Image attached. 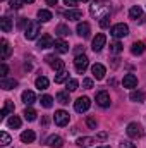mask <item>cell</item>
Returning a JSON list of instances; mask_svg holds the SVG:
<instances>
[{"label": "cell", "mask_w": 146, "mask_h": 148, "mask_svg": "<svg viewBox=\"0 0 146 148\" xmlns=\"http://www.w3.org/2000/svg\"><path fill=\"white\" fill-rule=\"evenodd\" d=\"M105 43H107V36H105L103 33H98L96 36L93 38V50H95V52H100V50L105 47Z\"/></svg>", "instance_id": "9"}, {"label": "cell", "mask_w": 146, "mask_h": 148, "mask_svg": "<svg viewBox=\"0 0 146 148\" xmlns=\"http://www.w3.org/2000/svg\"><path fill=\"white\" fill-rule=\"evenodd\" d=\"M57 2H59V0H46V3H48V5H52V7H53V5H57Z\"/></svg>", "instance_id": "46"}, {"label": "cell", "mask_w": 146, "mask_h": 148, "mask_svg": "<svg viewBox=\"0 0 146 148\" xmlns=\"http://www.w3.org/2000/svg\"><path fill=\"white\" fill-rule=\"evenodd\" d=\"M10 9H21L23 7V0H10Z\"/></svg>", "instance_id": "39"}, {"label": "cell", "mask_w": 146, "mask_h": 148, "mask_svg": "<svg viewBox=\"0 0 146 148\" xmlns=\"http://www.w3.org/2000/svg\"><path fill=\"white\" fill-rule=\"evenodd\" d=\"M9 143H10V136H9L5 131H2V133H0V145H2V147H7Z\"/></svg>", "instance_id": "36"}, {"label": "cell", "mask_w": 146, "mask_h": 148, "mask_svg": "<svg viewBox=\"0 0 146 148\" xmlns=\"http://www.w3.org/2000/svg\"><path fill=\"white\" fill-rule=\"evenodd\" d=\"M23 115H24V119H26V121H29V122H31V121H36V110H33V109H31V107H28V109H26V110H24V114H23Z\"/></svg>", "instance_id": "30"}, {"label": "cell", "mask_w": 146, "mask_h": 148, "mask_svg": "<svg viewBox=\"0 0 146 148\" xmlns=\"http://www.w3.org/2000/svg\"><path fill=\"white\" fill-rule=\"evenodd\" d=\"M64 3H65L67 7H74V5L77 3V0H64Z\"/></svg>", "instance_id": "44"}, {"label": "cell", "mask_w": 146, "mask_h": 148, "mask_svg": "<svg viewBox=\"0 0 146 148\" xmlns=\"http://www.w3.org/2000/svg\"><path fill=\"white\" fill-rule=\"evenodd\" d=\"M0 28H2V31H3V33H9V31L12 29V21H10L7 16H5V17H2V19H0Z\"/></svg>", "instance_id": "24"}, {"label": "cell", "mask_w": 146, "mask_h": 148, "mask_svg": "<svg viewBox=\"0 0 146 148\" xmlns=\"http://www.w3.org/2000/svg\"><path fill=\"white\" fill-rule=\"evenodd\" d=\"M40 103H41L45 109H52V105H53V98H52L50 95H43L41 100H40Z\"/></svg>", "instance_id": "28"}, {"label": "cell", "mask_w": 146, "mask_h": 148, "mask_svg": "<svg viewBox=\"0 0 146 148\" xmlns=\"http://www.w3.org/2000/svg\"><path fill=\"white\" fill-rule=\"evenodd\" d=\"M83 86H84L86 90H89V88H93V81L86 77V79H83Z\"/></svg>", "instance_id": "43"}, {"label": "cell", "mask_w": 146, "mask_h": 148, "mask_svg": "<svg viewBox=\"0 0 146 148\" xmlns=\"http://www.w3.org/2000/svg\"><path fill=\"white\" fill-rule=\"evenodd\" d=\"M76 31H77V35H79V36L88 38V36H89L91 28H89V24H88V23H79V24H77V28H76Z\"/></svg>", "instance_id": "17"}, {"label": "cell", "mask_w": 146, "mask_h": 148, "mask_svg": "<svg viewBox=\"0 0 146 148\" xmlns=\"http://www.w3.org/2000/svg\"><path fill=\"white\" fill-rule=\"evenodd\" d=\"M45 60L50 64V67H52V69H55V71H59V73H60V71H64V66H65V64H64V60H62V59H59V57H55V55H46V57H45Z\"/></svg>", "instance_id": "7"}, {"label": "cell", "mask_w": 146, "mask_h": 148, "mask_svg": "<svg viewBox=\"0 0 146 148\" xmlns=\"http://www.w3.org/2000/svg\"><path fill=\"white\" fill-rule=\"evenodd\" d=\"M7 126L12 127V129H19V127H21V119H19L17 115H12V117L7 121Z\"/></svg>", "instance_id": "26"}, {"label": "cell", "mask_w": 146, "mask_h": 148, "mask_svg": "<svg viewBox=\"0 0 146 148\" xmlns=\"http://www.w3.org/2000/svg\"><path fill=\"white\" fill-rule=\"evenodd\" d=\"M55 33H57L59 36H67V35L71 33V29H69L65 24H59V26L55 28Z\"/></svg>", "instance_id": "31"}, {"label": "cell", "mask_w": 146, "mask_h": 148, "mask_svg": "<svg viewBox=\"0 0 146 148\" xmlns=\"http://www.w3.org/2000/svg\"><path fill=\"white\" fill-rule=\"evenodd\" d=\"M53 38L50 36V35H43V36L38 40V43H36V47L40 48V50H43V48H50V47H53Z\"/></svg>", "instance_id": "11"}, {"label": "cell", "mask_w": 146, "mask_h": 148, "mask_svg": "<svg viewBox=\"0 0 146 148\" xmlns=\"http://www.w3.org/2000/svg\"><path fill=\"white\" fill-rule=\"evenodd\" d=\"M81 2H89V0H81Z\"/></svg>", "instance_id": "49"}, {"label": "cell", "mask_w": 146, "mask_h": 148, "mask_svg": "<svg viewBox=\"0 0 146 148\" xmlns=\"http://www.w3.org/2000/svg\"><path fill=\"white\" fill-rule=\"evenodd\" d=\"M96 103L100 105V107H110V95L108 91H105V90H102V91H98L96 93Z\"/></svg>", "instance_id": "8"}, {"label": "cell", "mask_w": 146, "mask_h": 148, "mask_svg": "<svg viewBox=\"0 0 146 148\" xmlns=\"http://www.w3.org/2000/svg\"><path fill=\"white\" fill-rule=\"evenodd\" d=\"M10 52H12V48H10L9 41L7 40H2L0 41V59L2 60H7V57L10 55Z\"/></svg>", "instance_id": "12"}, {"label": "cell", "mask_w": 146, "mask_h": 148, "mask_svg": "<svg viewBox=\"0 0 146 148\" xmlns=\"http://www.w3.org/2000/svg\"><path fill=\"white\" fill-rule=\"evenodd\" d=\"M119 148H136V143H131V141H120Z\"/></svg>", "instance_id": "40"}, {"label": "cell", "mask_w": 146, "mask_h": 148, "mask_svg": "<svg viewBox=\"0 0 146 148\" xmlns=\"http://www.w3.org/2000/svg\"><path fill=\"white\" fill-rule=\"evenodd\" d=\"M129 17H131V19H134V21L141 19V17H143V9H141L139 5L131 7V10H129Z\"/></svg>", "instance_id": "21"}, {"label": "cell", "mask_w": 146, "mask_h": 148, "mask_svg": "<svg viewBox=\"0 0 146 148\" xmlns=\"http://www.w3.org/2000/svg\"><path fill=\"white\" fill-rule=\"evenodd\" d=\"M108 26H110V16L102 17V19H100V28H103V29H105V28H108Z\"/></svg>", "instance_id": "38"}, {"label": "cell", "mask_w": 146, "mask_h": 148, "mask_svg": "<svg viewBox=\"0 0 146 148\" xmlns=\"http://www.w3.org/2000/svg\"><path fill=\"white\" fill-rule=\"evenodd\" d=\"M65 84H67V91H74V90H77L79 81H77V79H67Z\"/></svg>", "instance_id": "35"}, {"label": "cell", "mask_w": 146, "mask_h": 148, "mask_svg": "<svg viewBox=\"0 0 146 148\" xmlns=\"http://www.w3.org/2000/svg\"><path fill=\"white\" fill-rule=\"evenodd\" d=\"M81 53H84V47L77 45V48H76V55H81Z\"/></svg>", "instance_id": "45"}, {"label": "cell", "mask_w": 146, "mask_h": 148, "mask_svg": "<svg viewBox=\"0 0 146 148\" xmlns=\"http://www.w3.org/2000/svg\"><path fill=\"white\" fill-rule=\"evenodd\" d=\"M53 121H55V124H57L59 127H64V126H67V124H69L71 115H69L65 110H57V112H55V115H53Z\"/></svg>", "instance_id": "4"}, {"label": "cell", "mask_w": 146, "mask_h": 148, "mask_svg": "<svg viewBox=\"0 0 146 148\" xmlns=\"http://www.w3.org/2000/svg\"><path fill=\"white\" fill-rule=\"evenodd\" d=\"M110 35H112L113 38H124V36H127V35H129V26H127V24H124V23H119V24L112 26Z\"/></svg>", "instance_id": "2"}, {"label": "cell", "mask_w": 146, "mask_h": 148, "mask_svg": "<svg viewBox=\"0 0 146 148\" xmlns=\"http://www.w3.org/2000/svg\"><path fill=\"white\" fill-rule=\"evenodd\" d=\"M74 66H76V71H77V73L83 74L86 69H88L89 60H88V57H86L84 53H81V55H76V59H74Z\"/></svg>", "instance_id": "3"}, {"label": "cell", "mask_w": 146, "mask_h": 148, "mask_svg": "<svg viewBox=\"0 0 146 148\" xmlns=\"http://www.w3.org/2000/svg\"><path fill=\"white\" fill-rule=\"evenodd\" d=\"M7 73H9V67H7L5 64H2V66H0V76H2V79L7 77Z\"/></svg>", "instance_id": "41"}, {"label": "cell", "mask_w": 146, "mask_h": 148, "mask_svg": "<svg viewBox=\"0 0 146 148\" xmlns=\"http://www.w3.org/2000/svg\"><path fill=\"white\" fill-rule=\"evenodd\" d=\"M23 2H24V3H33L35 0H23Z\"/></svg>", "instance_id": "47"}, {"label": "cell", "mask_w": 146, "mask_h": 148, "mask_svg": "<svg viewBox=\"0 0 146 148\" xmlns=\"http://www.w3.org/2000/svg\"><path fill=\"white\" fill-rule=\"evenodd\" d=\"M69 79V73L67 71H60V73L55 76V83L57 84H60V83H64V81H67Z\"/></svg>", "instance_id": "34"}, {"label": "cell", "mask_w": 146, "mask_h": 148, "mask_svg": "<svg viewBox=\"0 0 146 148\" xmlns=\"http://www.w3.org/2000/svg\"><path fill=\"white\" fill-rule=\"evenodd\" d=\"M46 145H48L50 148H62V147H64V140H62L60 136L53 134V136H50V138H48Z\"/></svg>", "instance_id": "16"}, {"label": "cell", "mask_w": 146, "mask_h": 148, "mask_svg": "<svg viewBox=\"0 0 146 148\" xmlns=\"http://www.w3.org/2000/svg\"><path fill=\"white\" fill-rule=\"evenodd\" d=\"M129 98L132 100V102H143L145 100V93L143 91H131V95H129Z\"/></svg>", "instance_id": "32"}, {"label": "cell", "mask_w": 146, "mask_h": 148, "mask_svg": "<svg viewBox=\"0 0 146 148\" xmlns=\"http://www.w3.org/2000/svg\"><path fill=\"white\" fill-rule=\"evenodd\" d=\"M35 140H36V134H35V131L28 129V131L21 133V141H23V143H33Z\"/></svg>", "instance_id": "20"}, {"label": "cell", "mask_w": 146, "mask_h": 148, "mask_svg": "<svg viewBox=\"0 0 146 148\" xmlns=\"http://www.w3.org/2000/svg\"><path fill=\"white\" fill-rule=\"evenodd\" d=\"M40 31H41L40 23L31 21V23H28V26H26V29H24V36H26V40H35V38L40 35Z\"/></svg>", "instance_id": "1"}, {"label": "cell", "mask_w": 146, "mask_h": 148, "mask_svg": "<svg viewBox=\"0 0 146 148\" xmlns=\"http://www.w3.org/2000/svg\"><path fill=\"white\" fill-rule=\"evenodd\" d=\"M126 133H127L129 138H141V136H143V127H141V124H138V122H131V124H127Z\"/></svg>", "instance_id": "5"}, {"label": "cell", "mask_w": 146, "mask_h": 148, "mask_svg": "<svg viewBox=\"0 0 146 148\" xmlns=\"http://www.w3.org/2000/svg\"><path fill=\"white\" fill-rule=\"evenodd\" d=\"M38 17H40V21H41V23H48L50 19H53L52 12H50V10H46V9H40V10H38Z\"/></svg>", "instance_id": "23"}, {"label": "cell", "mask_w": 146, "mask_h": 148, "mask_svg": "<svg viewBox=\"0 0 146 148\" xmlns=\"http://www.w3.org/2000/svg\"><path fill=\"white\" fill-rule=\"evenodd\" d=\"M89 105H91V102H89L88 97H79V98L74 102V110L79 112V114H83V112H86L89 109Z\"/></svg>", "instance_id": "6"}, {"label": "cell", "mask_w": 146, "mask_h": 148, "mask_svg": "<svg viewBox=\"0 0 146 148\" xmlns=\"http://www.w3.org/2000/svg\"><path fill=\"white\" fill-rule=\"evenodd\" d=\"M98 148H112V147H98Z\"/></svg>", "instance_id": "48"}, {"label": "cell", "mask_w": 146, "mask_h": 148, "mask_svg": "<svg viewBox=\"0 0 146 148\" xmlns=\"http://www.w3.org/2000/svg\"><path fill=\"white\" fill-rule=\"evenodd\" d=\"M53 48H55L57 53H67V52H69V43L64 41V40H55Z\"/></svg>", "instance_id": "15"}, {"label": "cell", "mask_w": 146, "mask_h": 148, "mask_svg": "<svg viewBox=\"0 0 146 148\" xmlns=\"http://www.w3.org/2000/svg\"><path fill=\"white\" fill-rule=\"evenodd\" d=\"M64 16H65V19H69V21H79V19H83V12H81L79 9H69V10L64 12Z\"/></svg>", "instance_id": "14"}, {"label": "cell", "mask_w": 146, "mask_h": 148, "mask_svg": "<svg viewBox=\"0 0 146 148\" xmlns=\"http://www.w3.org/2000/svg\"><path fill=\"white\" fill-rule=\"evenodd\" d=\"M9 112H14V103H12L10 100H7V102H5V107L2 109V112H0V117H2V119H5Z\"/></svg>", "instance_id": "27"}, {"label": "cell", "mask_w": 146, "mask_h": 148, "mask_svg": "<svg viewBox=\"0 0 146 148\" xmlns=\"http://www.w3.org/2000/svg\"><path fill=\"white\" fill-rule=\"evenodd\" d=\"M86 124H88L91 129H96V121H95L93 117H88V119H86Z\"/></svg>", "instance_id": "42"}, {"label": "cell", "mask_w": 146, "mask_h": 148, "mask_svg": "<svg viewBox=\"0 0 146 148\" xmlns=\"http://www.w3.org/2000/svg\"><path fill=\"white\" fill-rule=\"evenodd\" d=\"M36 88L38 90H46V88H48V79H46L45 76H40L36 79Z\"/></svg>", "instance_id": "33"}, {"label": "cell", "mask_w": 146, "mask_h": 148, "mask_svg": "<svg viewBox=\"0 0 146 148\" xmlns=\"http://www.w3.org/2000/svg\"><path fill=\"white\" fill-rule=\"evenodd\" d=\"M122 84H124V88H136L138 86V77L134 74H126L124 79H122Z\"/></svg>", "instance_id": "13"}, {"label": "cell", "mask_w": 146, "mask_h": 148, "mask_svg": "<svg viewBox=\"0 0 146 148\" xmlns=\"http://www.w3.org/2000/svg\"><path fill=\"white\" fill-rule=\"evenodd\" d=\"M0 86L9 91V90H14V88L17 86V81H16V79H7V77H3V79L0 81Z\"/></svg>", "instance_id": "22"}, {"label": "cell", "mask_w": 146, "mask_h": 148, "mask_svg": "<svg viewBox=\"0 0 146 148\" xmlns=\"http://www.w3.org/2000/svg\"><path fill=\"white\" fill-rule=\"evenodd\" d=\"M57 102H59V103H62V105L69 103V102H71L69 91H59V93H57Z\"/></svg>", "instance_id": "25"}, {"label": "cell", "mask_w": 146, "mask_h": 148, "mask_svg": "<svg viewBox=\"0 0 146 148\" xmlns=\"http://www.w3.org/2000/svg\"><path fill=\"white\" fill-rule=\"evenodd\" d=\"M35 100H36V97H35V93L31 91V90H26V91H23V102L29 107V105H33L35 103Z\"/></svg>", "instance_id": "19"}, {"label": "cell", "mask_w": 146, "mask_h": 148, "mask_svg": "<svg viewBox=\"0 0 146 148\" xmlns=\"http://www.w3.org/2000/svg\"><path fill=\"white\" fill-rule=\"evenodd\" d=\"M145 50H146L145 41H136V43H132V47H131V53H132V55H141Z\"/></svg>", "instance_id": "18"}, {"label": "cell", "mask_w": 146, "mask_h": 148, "mask_svg": "<svg viewBox=\"0 0 146 148\" xmlns=\"http://www.w3.org/2000/svg\"><path fill=\"white\" fill-rule=\"evenodd\" d=\"M110 52H112V53H119V52H122V43H120V41H113V43L110 45Z\"/></svg>", "instance_id": "37"}, {"label": "cell", "mask_w": 146, "mask_h": 148, "mask_svg": "<svg viewBox=\"0 0 146 148\" xmlns=\"http://www.w3.org/2000/svg\"><path fill=\"white\" fill-rule=\"evenodd\" d=\"M91 73H93V77H95L96 81H102V79L105 77L107 69H105V66H103V64H95V66L91 67Z\"/></svg>", "instance_id": "10"}, {"label": "cell", "mask_w": 146, "mask_h": 148, "mask_svg": "<svg viewBox=\"0 0 146 148\" xmlns=\"http://www.w3.org/2000/svg\"><path fill=\"white\" fill-rule=\"evenodd\" d=\"M76 143H77V147H89L91 143H95V138H89V136H83V138H79Z\"/></svg>", "instance_id": "29"}]
</instances>
